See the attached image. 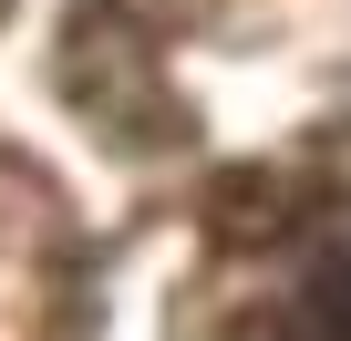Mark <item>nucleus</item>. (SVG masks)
Here are the masks:
<instances>
[{"instance_id":"obj_1","label":"nucleus","mask_w":351,"mask_h":341,"mask_svg":"<svg viewBox=\"0 0 351 341\" xmlns=\"http://www.w3.org/2000/svg\"><path fill=\"white\" fill-rule=\"evenodd\" d=\"M238 341H351V207H341V217H320V238H310L300 279H289V290H279Z\"/></svg>"}]
</instances>
